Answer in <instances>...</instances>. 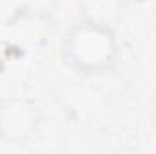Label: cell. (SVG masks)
Masks as SVG:
<instances>
[{
    "mask_svg": "<svg viewBox=\"0 0 156 154\" xmlns=\"http://www.w3.org/2000/svg\"><path fill=\"white\" fill-rule=\"evenodd\" d=\"M62 60L82 73H102L118 56V42L113 26L83 18L73 24L62 40Z\"/></svg>",
    "mask_w": 156,
    "mask_h": 154,
    "instance_id": "6da1fadb",
    "label": "cell"
},
{
    "mask_svg": "<svg viewBox=\"0 0 156 154\" xmlns=\"http://www.w3.org/2000/svg\"><path fill=\"white\" fill-rule=\"evenodd\" d=\"M40 123L38 107L24 96L0 100V142L9 145H26Z\"/></svg>",
    "mask_w": 156,
    "mask_h": 154,
    "instance_id": "7a4b0ae2",
    "label": "cell"
},
{
    "mask_svg": "<svg viewBox=\"0 0 156 154\" xmlns=\"http://www.w3.org/2000/svg\"><path fill=\"white\" fill-rule=\"evenodd\" d=\"M122 5L123 4L120 0H83V4H82L85 18L104 22L109 26H113V20H116L118 11L122 9Z\"/></svg>",
    "mask_w": 156,
    "mask_h": 154,
    "instance_id": "3957f363",
    "label": "cell"
},
{
    "mask_svg": "<svg viewBox=\"0 0 156 154\" xmlns=\"http://www.w3.org/2000/svg\"><path fill=\"white\" fill-rule=\"evenodd\" d=\"M24 15L35 18H47L56 11L58 0H22Z\"/></svg>",
    "mask_w": 156,
    "mask_h": 154,
    "instance_id": "277c9868",
    "label": "cell"
},
{
    "mask_svg": "<svg viewBox=\"0 0 156 154\" xmlns=\"http://www.w3.org/2000/svg\"><path fill=\"white\" fill-rule=\"evenodd\" d=\"M24 15L22 0H0V26H15Z\"/></svg>",
    "mask_w": 156,
    "mask_h": 154,
    "instance_id": "5b68a950",
    "label": "cell"
},
{
    "mask_svg": "<svg viewBox=\"0 0 156 154\" xmlns=\"http://www.w3.org/2000/svg\"><path fill=\"white\" fill-rule=\"evenodd\" d=\"M149 118H151L153 127L156 129V96L153 98V102H151V105H149Z\"/></svg>",
    "mask_w": 156,
    "mask_h": 154,
    "instance_id": "8992f818",
    "label": "cell"
},
{
    "mask_svg": "<svg viewBox=\"0 0 156 154\" xmlns=\"http://www.w3.org/2000/svg\"><path fill=\"white\" fill-rule=\"evenodd\" d=\"M122 4H134V2H144V0H120Z\"/></svg>",
    "mask_w": 156,
    "mask_h": 154,
    "instance_id": "52a82bcc",
    "label": "cell"
},
{
    "mask_svg": "<svg viewBox=\"0 0 156 154\" xmlns=\"http://www.w3.org/2000/svg\"><path fill=\"white\" fill-rule=\"evenodd\" d=\"M153 20H154V26H156V4H154V11H153Z\"/></svg>",
    "mask_w": 156,
    "mask_h": 154,
    "instance_id": "ba28073f",
    "label": "cell"
}]
</instances>
